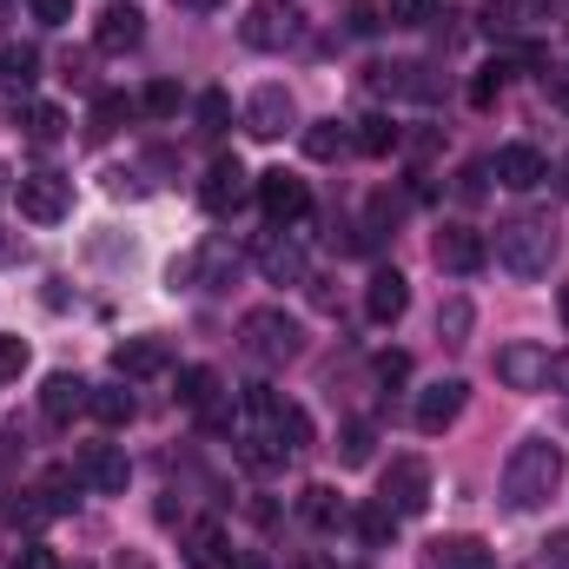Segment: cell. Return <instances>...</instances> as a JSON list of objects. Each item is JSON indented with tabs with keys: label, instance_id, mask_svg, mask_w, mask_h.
<instances>
[{
	"label": "cell",
	"instance_id": "8fae6325",
	"mask_svg": "<svg viewBox=\"0 0 569 569\" xmlns=\"http://www.w3.org/2000/svg\"><path fill=\"white\" fill-rule=\"evenodd\" d=\"M252 259H259V272H266L272 284H305V246H298V239H284L279 226L252 239Z\"/></svg>",
	"mask_w": 569,
	"mask_h": 569
},
{
	"label": "cell",
	"instance_id": "c3c4849f",
	"mask_svg": "<svg viewBox=\"0 0 569 569\" xmlns=\"http://www.w3.org/2000/svg\"><path fill=\"white\" fill-rule=\"evenodd\" d=\"M550 385H557V391H569V351H557V358H550Z\"/></svg>",
	"mask_w": 569,
	"mask_h": 569
},
{
	"label": "cell",
	"instance_id": "60d3db41",
	"mask_svg": "<svg viewBox=\"0 0 569 569\" xmlns=\"http://www.w3.org/2000/svg\"><path fill=\"white\" fill-rule=\"evenodd\" d=\"M27 7H33L40 27H67V20H73V0H27Z\"/></svg>",
	"mask_w": 569,
	"mask_h": 569
},
{
	"label": "cell",
	"instance_id": "7a4b0ae2",
	"mask_svg": "<svg viewBox=\"0 0 569 569\" xmlns=\"http://www.w3.org/2000/svg\"><path fill=\"white\" fill-rule=\"evenodd\" d=\"M550 259H557V226L543 212H517V219L497 226V266L510 279H543Z\"/></svg>",
	"mask_w": 569,
	"mask_h": 569
},
{
	"label": "cell",
	"instance_id": "2e32d148",
	"mask_svg": "<svg viewBox=\"0 0 569 569\" xmlns=\"http://www.w3.org/2000/svg\"><path fill=\"white\" fill-rule=\"evenodd\" d=\"M371 80H378V87H385V93H391V100H437V93H443V80H437V73H430L425 60H398V67H371Z\"/></svg>",
	"mask_w": 569,
	"mask_h": 569
},
{
	"label": "cell",
	"instance_id": "7c38bea8",
	"mask_svg": "<svg viewBox=\"0 0 569 569\" xmlns=\"http://www.w3.org/2000/svg\"><path fill=\"white\" fill-rule=\"evenodd\" d=\"M291 120H298V107H291V93H284L279 80H266V87L246 100V133H252V140H279Z\"/></svg>",
	"mask_w": 569,
	"mask_h": 569
},
{
	"label": "cell",
	"instance_id": "e0dca14e",
	"mask_svg": "<svg viewBox=\"0 0 569 569\" xmlns=\"http://www.w3.org/2000/svg\"><path fill=\"white\" fill-rule=\"evenodd\" d=\"M246 179H252V172H246L239 159H212L206 179H199V206H206V212H232V206L246 199Z\"/></svg>",
	"mask_w": 569,
	"mask_h": 569
},
{
	"label": "cell",
	"instance_id": "ba28073f",
	"mask_svg": "<svg viewBox=\"0 0 569 569\" xmlns=\"http://www.w3.org/2000/svg\"><path fill=\"white\" fill-rule=\"evenodd\" d=\"M259 206H266V219L272 226H298L305 212H311V186L298 179V172H259Z\"/></svg>",
	"mask_w": 569,
	"mask_h": 569
},
{
	"label": "cell",
	"instance_id": "7bdbcfd3",
	"mask_svg": "<svg viewBox=\"0 0 569 569\" xmlns=\"http://www.w3.org/2000/svg\"><path fill=\"white\" fill-rule=\"evenodd\" d=\"M13 569H60V563H53V550H47V543H27V550L13 557Z\"/></svg>",
	"mask_w": 569,
	"mask_h": 569
},
{
	"label": "cell",
	"instance_id": "d6a6232c",
	"mask_svg": "<svg viewBox=\"0 0 569 569\" xmlns=\"http://www.w3.org/2000/svg\"><path fill=\"white\" fill-rule=\"evenodd\" d=\"M351 523H358V537H365L371 550H385V543H391V530H398V517H391L385 503H371V510H358Z\"/></svg>",
	"mask_w": 569,
	"mask_h": 569
},
{
	"label": "cell",
	"instance_id": "603a6c76",
	"mask_svg": "<svg viewBox=\"0 0 569 569\" xmlns=\"http://www.w3.org/2000/svg\"><path fill=\"white\" fill-rule=\"evenodd\" d=\"M179 557H186V569H219L226 563V530L219 523H192L179 537Z\"/></svg>",
	"mask_w": 569,
	"mask_h": 569
},
{
	"label": "cell",
	"instance_id": "d590c367",
	"mask_svg": "<svg viewBox=\"0 0 569 569\" xmlns=\"http://www.w3.org/2000/svg\"><path fill=\"white\" fill-rule=\"evenodd\" d=\"M503 80H510V67H503V60H490V67L470 80V107H490V100L503 93Z\"/></svg>",
	"mask_w": 569,
	"mask_h": 569
},
{
	"label": "cell",
	"instance_id": "cb8c5ba5",
	"mask_svg": "<svg viewBox=\"0 0 569 569\" xmlns=\"http://www.w3.org/2000/svg\"><path fill=\"white\" fill-rule=\"evenodd\" d=\"M172 398H179L186 411H199V418H206V411L219 405V371H212V365H186V371H179V391H172Z\"/></svg>",
	"mask_w": 569,
	"mask_h": 569
},
{
	"label": "cell",
	"instance_id": "d4e9b609",
	"mask_svg": "<svg viewBox=\"0 0 569 569\" xmlns=\"http://www.w3.org/2000/svg\"><path fill=\"white\" fill-rule=\"evenodd\" d=\"M40 503H47V517H67L73 503H80V470H67V463H53L47 477H40V490H33Z\"/></svg>",
	"mask_w": 569,
	"mask_h": 569
},
{
	"label": "cell",
	"instance_id": "ee69618b",
	"mask_svg": "<svg viewBox=\"0 0 569 569\" xmlns=\"http://www.w3.org/2000/svg\"><path fill=\"white\" fill-rule=\"evenodd\" d=\"M543 93H550V100L569 113V67H550V73H543Z\"/></svg>",
	"mask_w": 569,
	"mask_h": 569
},
{
	"label": "cell",
	"instance_id": "f35d334b",
	"mask_svg": "<svg viewBox=\"0 0 569 569\" xmlns=\"http://www.w3.org/2000/svg\"><path fill=\"white\" fill-rule=\"evenodd\" d=\"M146 113H152V120H172V113H179V87H172V80H152V87H146V100H140Z\"/></svg>",
	"mask_w": 569,
	"mask_h": 569
},
{
	"label": "cell",
	"instance_id": "f1b7e54d",
	"mask_svg": "<svg viewBox=\"0 0 569 569\" xmlns=\"http://www.w3.org/2000/svg\"><path fill=\"white\" fill-rule=\"evenodd\" d=\"M127 120H133V100H127V93H100V100H93V127H87V133H93V140H113Z\"/></svg>",
	"mask_w": 569,
	"mask_h": 569
},
{
	"label": "cell",
	"instance_id": "7dc6e473",
	"mask_svg": "<svg viewBox=\"0 0 569 569\" xmlns=\"http://www.w3.org/2000/svg\"><path fill=\"white\" fill-rule=\"evenodd\" d=\"M543 557H550V563H569V530H557V537L543 543Z\"/></svg>",
	"mask_w": 569,
	"mask_h": 569
},
{
	"label": "cell",
	"instance_id": "1f68e13d",
	"mask_svg": "<svg viewBox=\"0 0 569 569\" xmlns=\"http://www.w3.org/2000/svg\"><path fill=\"white\" fill-rule=\"evenodd\" d=\"M470 318H477L470 298H450V305L437 311V338H443V345H463V338H470Z\"/></svg>",
	"mask_w": 569,
	"mask_h": 569
},
{
	"label": "cell",
	"instance_id": "74e56055",
	"mask_svg": "<svg viewBox=\"0 0 569 569\" xmlns=\"http://www.w3.org/2000/svg\"><path fill=\"white\" fill-rule=\"evenodd\" d=\"M371 443H378V430H371V425H345L338 457H345V463H365V457H371Z\"/></svg>",
	"mask_w": 569,
	"mask_h": 569
},
{
	"label": "cell",
	"instance_id": "9f6ffc18",
	"mask_svg": "<svg viewBox=\"0 0 569 569\" xmlns=\"http://www.w3.org/2000/svg\"><path fill=\"white\" fill-rule=\"evenodd\" d=\"M80 569H87V563H80Z\"/></svg>",
	"mask_w": 569,
	"mask_h": 569
},
{
	"label": "cell",
	"instance_id": "ac0fdd59",
	"mask_svg": "<svg viewBox=\"0 0 569 569\" xmlns=\"http://www.w3.org/2000/svg\"><path fill=\"white\" fill-rule=\"evenodd\" d=\"M490 172H497V186H510V192H530V186L550 179V166H543L537 146H503V152L490 159Z\"/></svg>",
	"mask_w": 569,
	"mask_h": 569
},
{
	"label": "cell",
	"instance_id": "4316f807",
	"mask_svg": "<svg viewBox=\"0 0 569 569\" xmlns=\"http://www.w3.org/2000/svg\"><path fill=\"white\" fill-rule=\"evenodd\" d=\"M87 411H93V418H100V425H107V430L133 425V391H127V385H100V391H93V405H87Z\"/></svg>",
	"mask_w": 569,
	"mask_h": 569
},
{
	"label": "cell",
	"instance_id": "ffe728a7",
	"mask_svg": "<svg viewBox=\"0 0 569 569\" xmlns=\"http://www.w3.org/2000/svg\"><path fill=\"white\" fill-rule=\"evenodd\" d=\"M172 365V351L159 345V338H127V345H113V371L120 378H159Z\"/></svg>",
	"mask_w": 569,
	"mask_h": 569
},
{
	"label": "cell",
	"instance_id": "3957f363",
	"mask_svg": "<svg viewBox=\"0 0 569 569\" xmlns=\"http://www.w3.org/2000/svg\"><path fill=\"white\" fill-rule=\"evenodd\" d=\"M239 351H246L259 371H279V365H291V358L305 351V325H298L284 305H259V311H246V325H239Z\"/></svg>",
	"mask_w": 569,
	"mask_h": 569
},
{
	"label": "cell",
	"instance_id": "4fadbf2b",
	"mask_svg": "<svg viewBox=\"0 0 569 569\" xmlns=\"http://www.w3.org/2000/svg\"><path fill=\"white\" fill-rule=\"evenodd\" d=\"M463 398H470V385L463 378H437L430 391H418V430L437 437V430H450L463 418Z\"/></svg>",
	"mask_w": 569,
	"mask_h": 569
},
{
	"label": "cell",
	"instance_id": "9a60e30c",
	"mask_svg": "<svg viewBox=\"0 0 569 569\" xmlns=\"http://www.w3.org/2000/svg\"><path fill=\"white\" fill-rule=\"evenodd\" d=\"M140 40H146V13L127 7V0H113V7L93 20V47H100V53H133Z\"/></svg>",
	"mask_w": 569,
	"mask_h": 569
},
{
	"label": "cell",
	"instance_id": "5bb4252c",
	"mask_svg": "<svg viewBox=\"0 0 569 569\" xmlns=\"http://www.w3.org/2000/svg\"><path fill=\"white\" fill-rule=\"evenodd\" d=\"M405 305H411V279H405L398 266H378L371 284H365V318H371V325H398Z\"/></svg>",
	"mask_w": 569,
	"mask_h": 569
},
{
	"label": "cell",
	"instance_id": "ab89813d",
	"mask_svg": "<svg viewBox=\"0 0 569 569\" xmlns=\"http://www.w3.org/2000/svg\"><path fill=\"white\" fill-rule=\"evenodd\" d=\"M20 371H27V338L0 331V378H20Z\"/></svg>",
	"mask_w": 569,
	"mask_h": 569
},
{
	"label": "cell",
	"instance_id": "11a10c76",
	"mask_svg": "<svg viewBox=\"0 0 569 569\" xmlns=\"http://www.w3.org/2000/svg\"><path fill=\"white\" fill-rule=\"evenodd\" d=\"M563 192H569V166H563Z\"/></svg>",
	"mask_w": 569,
	"mask_h": 569
},
{
	"label": "cell",
	"instance_id": "db71d44e",
	"mask_svg": "<svg viewBox=\"0 0 569 569\" xmlns=\"http://www.w3.org/2000/svg\"><path fill=\"white\" fill-rule=\"evenodd\" d=\"M563 325H569V284H563Z\"/></svg>",
	"mask_w": 569,
	"mask_h": 569
},
{
	"label": "cell",
	"instance_id": "f546056e",
	"mask_svg": "<svg viewBox=\"0 0 569 569\" xmlns=\"http://www.w3.org/2000/svg\"><path fill=\"white\" fill-rule=\"evenodd\" d=\"M0 80H7V87H13V93H27V87H33V80H40V53H33V47H20V40H13V47H7V53H0Z\"/></svg>",
	"mask_w": 569,
	"mask_h": 569
},
{
	"label": "cell",
	"instance_id": "d6986e66",
	"mask_svg": "<svg viewBox=\"0 0 569 569\" xmlns=\"http://www.w3.org/2000/svg\"><path fill=\"white\" fill-rule=\"evenodd\" d=\"M87 405H93V385H87V378H73V371H53V378H47V391H40V411H47L53 425H73Z\"/></svg>",
	"mask_w": 569,
	"mask_h": 569
},
{
	"label": "cell",
	"instance_id": "836d02e7",
	"mask_svg": "<svg viewBox=\"0 0 569 569\" xmlns=\"http://www.w3.org/2000/svg\"><path fill=\"white\" fill-rule=\"evenodd\" d=\"M226 127H232V100H226L219 87H212V93H199V133H212V140H219Z\"/></svg>",
	"mask_w": 569,
	"mask_h": 569
},
{
	"label": "cell",
	"instance_id": "484cf974",
	"mask_svg": "<svg viewBox=\"0 0 569 569\" xmlns=\"http://www.w3.org/2000/svg\"><path fill=\"white\" fill-rule=\"evenodd\" d=\"M266 430H272V443H279V450H305V443H311V418H305L298 405H284V398L272 405Z\"/></svg>",
	"mask_w": 569,
	"mask_h": 569
},
{
	"label": "cell",
	"instance_id": "30bf717a",
	"mask_svg": "<svg viewBox=\"0 0 569 569\" xmlns=\"http://www.w3.org/2000/svg\"><path fill=\"white\" fill-rule=\"evenodd\" d=\"M73 470H80V483H87V490H100V497H120V490H127V477H133V463H127V450H120V443H87Z\"/></svg>",
	"mask_w": 569,
	"mask_h": 569
},
{
	"label": "cell",
	"instance_id": "816d5d0a",
	"mask_svg": "<svg viewBox=\"0 0 569 569\" xmlns=\"http://www.w3.org/2000/svg\"><path fill=\"white\" fill-rule=\"evenodd\" d=\"M179 7H186V13H212L219 0H179Z\"/></svg>",
	"mask_w": 569,
	"mask_h": 569
},
{
	"label": "cell",
	"instance_id": "83f0119b",
	"mask_svg": "<svg viewBox=\"0 0 569 569\" xmlns=\"http://www.w3.org/2000/svg\"><path fill=\"white\" fill-rule=\"evenodd\" d=\"M351 146H358V152H371V159H385V152H398V146H405V133H398L385 113H371V120H358Z\"/></svg>",
	"mask_w": 569,
	"mask_h": 569
},
{
	"label": "cell",
	"instance_id": "4dcf8cb0",
	"mask_svg": "<svg viewBox=\"0 0 569 569\" xmlns=\"http://www.w3.org/2000/svg\"><path fill=\"white\" fill-rule=\"evenodd\" d=\"M305 152H311V159H338V152H351V127H338V120H318V127L305 133Z\"/></svg>",
	"mask_w": 569,
	"mask_h": 569
},
{
	"label": "cell",
	"instance_id": "f907efd6",
	"mask_svg": "<svg viewBox=\"0 0 569 569\" xmlns=\"http://www.w3.org/2000/svg\"><path fill=\"white\" fill-rule=\"evenodd\" d=\"M226 569H272L266 557H226Z\"/></svg>",
	"mask_w": 569,
	"mask_h": 569
},
{
	"label": "cell",
	"instance_id": "681fc988",
	"mask_svg": "<svg viewBox=\"0 0 569 569\" xmlns=\"http://www.w3.org/2000/svg\"><path fill=\"white\" fill-rule=\"evenodd\" d=\"M291 569H338L331 557H318V550H305V557H291Z\"/></svg>",
	"mask_w": 569,
	"mask_h": 569
},
{
	"label": "cell",
	"instance_id": "b9f144b4",
	"mask_svg": "<svg viewBox=\"0 0 569 569\" xmlns=\"http://www.w3.org/2000/svg\"><path fill=\"white\" fill-rule=\"evenodd\" d=\"M405 378H411V358L405 351H385L378 358V385H405Z\"/></svg>",
	"mask_w": 569,
	"mask_h": 569
},
{
	"label": "cell",
	"instance_id": "bcb514c9",
	"mask_svg": "<svg viewBox=\"0 0 569 569\" xmlns=\"http://www.w3.org/2000/svg\"><path fill=\"white\" fill-rule=\"evenodd\" d=\"M371 27H378V7L358 0V7H351V33H371Z\"/></svg>",
	"mask_w": 569,
	"mask_h": 569
},
{
	"label": "cell",
	"instance_id": "5b68a950",
	"mask_svg": "<svg viewBox=\"0 0 569 569\" xmlns=\"http://www.w3.org/2000/svg\"><path fill=\"white\" fill-rule=\"evenodd\" d=\"M378 503H385L391 517H418L430 503V463L425 457H391V470H385V483H378Z\"/></svg>",
	"mask_w": 569,
	"mask_h": 569
},
{
	"label": "cell",
	"instance_id": "9c48e42d",
	"mask_svg": "<svg viewBox=\"0 0 569 569\" xmlns=\"http://www.w3.org/2000/svg\"><path fill=\"white\" fill-rule=\"evenodd\" d=\"M497 378H503L510 391H543V385H550V351L530 345V338H510V345L497 351Z\"/></svg>",
	"mask_w": 569,
	"mask_h": 569
},
{
	"label": "cell",
	"instance_id": "f5cc1de1",
	"mask_svg": "<svg viewBox=\"0 0 569 569\" xmlns=\"http://www.w3.org/2000/svg\"><path fill=\"white\" fill-rule=\"evenodd\" d=\"M523 7H537V13H550V7H557V0H523Z\"/></svg>",
	"mask_w": 569,
	"mask_h": 569
},
{
	"label": "cell",
	"instance_id": "8d00e7d4",
	"mask_svg": "<svg viewBox=\"0 0 569 569\" xmlns=\"http://www.w3.org/2000/svg\"><path fill=\"white\" fill-rule=\"evenodd\" d=\"M385 13H391V27H425V20H437V0H385Z\"/></svg>",
	"mask_w": 569,
	"mask_h": 569
},
{
	"label": "cell",
	"instance_id": "8992f818",
	"mask_svg": "<svg viewBox=\"0 0 569 569\" xmlns=\"http://www.w3.org/2000/svg\"><path fill=\"white\" fill-rule=\"evenodd\" d=\"M13 199H20V219L53 226V219L73 212V179H60V172H27V179L13 186Z\"/></svg>",
	"mask_w": 569,
	"mask_h": 569
},
{
	"label": "cell",
	"instance_id": "f6af8a7d",
	"mask_svg": "<svg viewBox=\"0 0 569 569\" xmlns=\"http://www.w3.org/2000/svg\"><path fill=\"white\" fill-rule=\"evenodd\" d=\"M483 179H490V166H463V186H457V192H463V199H483Z\"/></svg>",
	"mask_w": 569,
	"mask_h": 569
},
{
	"label": "cell",
	"instance_id": "6da1fadb",
	"mask_svg": "<svg viewBox=\"0 0 569 569\" xmlns=\"http://www.w3.org/2000/svg\"><path fill=\"white\" fill-rule=\"evenodd\" d=\"M557 483H563V450L550 437H523L510 450V463H503V503L517 517H530V510H543L557 497Z\"/></svg>",
	"mask_w": 569,
	"mask_h": 569
},
{
	"label": "cell",
	"instance_id": "44dd1931",
	"mask_svg": "<svg viewBox=\"0 0 569 569\" xmlns=\"http://www.w3.org/2000/svg\"><path fill=\"white\" fill-rule=\"evenodd\" d=\"M425 569H497V557L477 537H437L425 550Z\"/></svg>",
	"mask_w": 569,
	"mask_h": 569
},
{
	"label": "cell",
	"instance_id": "52a82bcc",
	"mask_svg": "<svg viewBox=\"0 0 569 569\" xmlns=\"http://www.w3.org/2000/svg\"><path fill=\"white\" fill-rule=\"evenodd\" d=\"M430 259H437V272H457V279H470V272L490 259V239H483L477 226H443V232L430 239Z\"/></svg>",
	"mask_w": 569,
	"mask_h": 569
},
{
	"label": "cell",
	"instance_id": "e575fe53",
	"mask_svg": "<svg viewBox=\"0 0 569 569\" xmlns=\"http://www.w3.org/2000/svg\"><path fill=\"white\" fill-rule=\"evenodd\" d=\"M60 127H67V113H60V107H47V100H40V107H27V140L53 146V140H60Z\"/></svg>",
	"mask_w": 569,
	"mask_h": 569
},
{
	"label": "cell",
	"instance_id": "277c9868",
	"mask_svg": "<svg viewBox=\"0 0 569 569\" xmlns=\"http://www.w3.org/2000/svg\"><path fill=\"white\" fill-rule=\"evenodd\" d=\"M239 40L259 47V53H284V47L305 40V13H298L291 0H259V7L239 20Z\"/></svg>",
	"mask_w": 569,
	"mask_h": 569
},
{
	"label": "cell",
	"instance_id": "7402d4cb",
	"mask_svg": "<svg viewBox=\"0 0 569 569\" xmlns=\"http://www.w3.org/2000/svg\"><path fill=\"white\" fill-rule=\"evenodd\" d=\"M298 517H305L311 530H338L351 510H345V497H338L331 483H305V490H298Z\"/></svg>",
	"mask_w": 569,
	"mask_h": 569
}]
</instances>
